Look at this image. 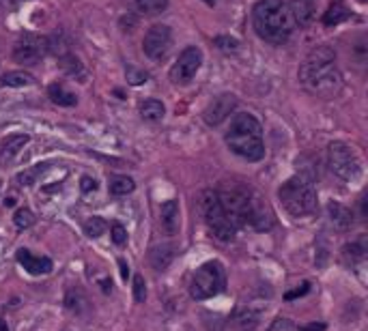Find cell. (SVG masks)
I'll return each mask as SVG.
<instances>
[{
  "instance_id": "12",
  "label": "cell",
  "mask_w": 368,
  "mask_h": 331,
  "mask_svg": "<svg viewBox=\"0 0 368 331\" xmlns=\"http://www.w3.org/2000/svg\"><path fill=\"white\" fill-rule=\"evenodd\" d=\"M237 108V97L233 93H222L218 97H214L207 108L202 110V118L209 127H218L220 123H224Z\"/></svg>"
},
{
  "instance_id": "31",
  "label": "cell",
  "mask_w": 368,
  "mask_h": 331,
  "mask_svg": "<svg viewBox=\"0 0 368 331\" xmlns=\"http://www.w3.org/2000/svg\"><path fill=\"white\" fill-rule=\"evenodd\" d=\"M125 77H128L130 85L138 87V85H145V82L149 80V73H147V71H140V69H136V67H128V69H125Z\"/></svg>"
},
{
  "instance_id": "25",
  "label": "cell",
  "mask_w": 368,
  "mask_h": 331,
  "mask_svg": "<svg viewBox=\"0 0 368 331\" xmlns=\"http://www.w3.org/2000/svg\"><path fill=\"white\" fill-rule=\"evenodd\" d=\"M134 189H136V183L130 177H112L110 179V194L112 196H128Z\"/></svg>"
},
{
  "instance_id": "40",
  "label": "cell",
  "mask_w": 368,
  "mask_h": 331,
  "mask_svg": "<svg viewBox=\"0 0 368 331\" xmlns=\"http://www.w3.org/2000/svg\"><path fill=\"white\" fill-rule=\"evenodd\" d=\"M204 3H207V5H216V3H218V0H204Z\"/></svg>"
},
{
  "instance_id": "21",
  "label": "cell",
  "mask_w": 368,
  "mask_h": 331,
  "mask_svg": "<svg viewBox=\"0 0 368 331\" xmlns=\"http://www.w3.org/2000/svg\"><path fill=\"white\" fill-rule=\"evenodd\" d=\"M138 112L145 120H159L164 114H166V108L159 99H145L140 106H138Z\"/></svg>"
},
{
  "instance_id": "20",
  "label": "cell",
  "mask_w": 368,
  "mask_h": 331,
  "mask_svg": "<svg viewBox=\"0 0 368 331\" xmlns=\"http://www.w3.org/2000/svg\"><path fill=\"white\" fill-rule=\"evenodd\" d=\"M173 256H175V247H173V245H157V247H153L151 254H149L151 265H153V269H157V271L166 269V267L171 265Z\"/></svg>"
},
{
  "instance_id": "1",
  "label": "cell",
  "mask_w": 368,
  "mask_h": 331,
  "mask_svg": "<svg viewBox=\"0 0 368 331\" xmlns=\"http://www.w3.org/2000/svg\"><path fill=\"white\" fill-rule=\"evenodd\" d=\"M300 82L317 97H336L343 91V73L336 67V52L327 46L314 48L300 65Z\"/></svg>"
},
{
  "instance_id": "14",
  "label": "cell",
  "mask_w": 368,
  "mask_h": 331,
  "mask_svg": "<svg viewBox=\"0 0 368 331\" xmlns=\"http://www.w3.org/2000/svg\"><path fill=\"white\" fill-rule=\"evenodd\" d=\"M16 258H18V263L30 273V275H46V273H50L52 271V261L48 258V256H35L32 252H28V250H18V254H16Z\"/></svg>"
},
{
  "instance_id": "28",
  "label": "cell",
  "mask_w": 368,
  "mask_h": 331,
  "mask_svg": "<svg viewBox=\"0 0 368 331\" xmlns=\"http://www.w3.org/2000/svg\"><path fill=\"white\" fill-rule=\"evenodd\" d=\"M46 170H48V163H39V166H35V168H30V170L18 175V183H20V185H32L35 179H37L41 173H46Z\"/></svg>"
},
{
  "instance_id": "10",
  "label": "cell",
  "mask_w": 368,
  "mask_h": 331,
  "mask_svg": "<svg viewBox=\"0 0 368 331\" xmlns=\"http://www.w3.org/2000/svg\"><path fill=\"white\" fill-rule=\"evenodd\" d=\"M200 65H202V52H200V48L190 46V48H185L179 54L177 63L173 65L171 80L175 82V85H188V82L198 73Z\"/></svg>"
},
{
  "instance_id": "34",
  "label": "cell",
  "mask_w": 368,
  "mask_h": 331,
  "mask_svg": "<svg viewBox=\"0 0 368 331\" xmlns=\"http://www.w3.org/2000/svg\"><path fill=\"white\" fill-rule=\"evenodd\" d=\"M216 46L224 52H237V48H239L237 39H233V37H216Z\"/></svg>"
},
{
  "instance_id": "17",
  "label": "cell",
  "mask_w": 368,
  "mask_h": 331,
  "mask_svg": "<svg viewBox=\"0 0 368 331\" xmlns=\"http://www.w3.org/2000/svg\"><path fill=\"white\" fill-rule=\"evenodd\" d=\"M327 213H330V222H332V226L336 230H341V232L351 230V226H353V213H351V209H347L345 204L330 202V204H327Z\"/></svg>"
},
{
  "instance_id": "11",
  "label": "cell",
  "mask_w": 368,
  "mask_h": 331,
  "mask_svg": "<svg viewBox=\"0 0 368 331\" xmlns=\"http://www.w3.org/2000/svg\"><path fill=\"white\" fill-rule=\"evenodd\" d=\"M46 52H48V39H41L37 35H24L13 48V58L20 65H37Z\"/></svg>"
},
{
  "instance_id": "15",
  "label": "cell",
  "mask_w": 368,
  "mask_h": 331,
  "mask_svg": "<svg viewBox=\"0 0 368 331\" xmlns=\"http://www.w3.org/2000/svg\"><path fill=\"white\" fill-rule=\"evenodd\" d=\"M28 140L30 138L26 134H11V136H7L3 142H0V166L9 163L28 144Z\"/></svg>"
},
{
  "instance_id": "16",
  "label": "cell",
  "mask_w": 368,
  "mask_h": 331,
  "mask_svg": "<svg viewBox=\"0 0 368 331\" xmlns=\"http://www.w3.org/2000/svg\"><path fill=\"white\" fill-rule=\"evenodd\" d=\"M289 13L300 28H308L314 20V0H291Z\"/></svg>"
},
{
  "instance_id": "26",
  "label": "cell",
  "mask_w": 368,
  "mask_h": 331,
  "mask_svg": "<svg viewBox=\"0 0 368 331\" xmlns=\"http://www.w3.org/2000/svg\"><path fill=\"white\" fill-rule=\"evenodd\" d=\"M106 228H108V224H106L102 218H97V216L89 218V220L85 222V235H87V237H91V239L102 237V235L106 232Z\"/></svg>"
},
{
  "instance_id": "13",
  "label": "cell",
  "mask_w": 368,
  "mask_h": 331,
  "mask_svg": "<svg viewBox=\"0 0 368 331\" xmlns=\"http://www.w3.org/2000/svg\"><path fill=\"white\" fill-rule=\"evenodd\" d=\"M159 226L168 237L177 235L181 228V209L179 200H166L159 206Z\"/></svg>"
},
{
  "instance_id": "35",
  "label": "cell",
  "mask_w": 368,
  "mask_h": 331,
  "mask_svg": "<svg viewBox=\"0 0 368 331\" xmlns=\"http://www.w3.org/2000/svg\"><path fill=\"white\" fill-rule=\"evenodd\" d=\"M97 189V181L91 179V177H82V192L89 194V192H95Z\"/></svg>"
},
{
  "instance_id": "29",
  "label": "cell",
  "mask_w": 368,
  "mask_h": 331,
  "mask_svg": "<svg viewBox=\"0 0 368 331\" xmlns=\"http://www.w3.org/2000/svg\"><path fill=\"white\" fill-rule=\"evenodd\" d=\"M13 222H16V226H18L20 230H24V228H30V226H32L35 216H32L30 209H26V206H24V209H18V211H16Z\"/></svg>"
},
{
  "instance_id": "6",
  "label": "cell",
  "mask_w": 368,
  "mask_h": 331,
  "mask_svg": "<svg viewBox=\"0 0 368 331\" xmlns=\"http://www.w3.org/2000/svg\"><path fill=\"white\" fill-rule=\"evenodd\" d=\"M200 213H202V220H204V224H207L209 232L216 239H220L224 243L235 239L237 228L228 222V218H226V213L222 209V204H220L218 192H211V189L202 192V196H200Z\"/></svg>"
},
{
  "instance_id": "9",
  "label": "cell",
  "mask_w": 368,
  "mask_h": 331,
  "mask_svg": "<svg viewBox=\"0 0 368 331\" xmlns=\"http://www.w3.org/2000/svg\"><path fill=\"white\" fill-rule=\"evenodd\" d=\"M171 48H173V32L168 26L155 24L147 30V35L142 39V50L151 61H155V63L164 61L171 54Z\"/></svg>"
},
{
  "instance_id": "30",
  "label": "cell",
  "mask_w": 368,
  "mask_h": 331,
  "mask_svg": "<svg viewBox=\"0 0 368 331\" xmlns=\"http://www.w3.org/2000/svg\"><path fill=\"white\" fill-rule=\"evenodd\" d=\"M267 331H298V327H295V323H293L291 318H286V316H276Z\"/></svg>"
},
{
  "instance_id": "23",
  "label": "cell",
  "mask_w": 368,
  "mask_h": 331,
  "mask_svg": "<svg viewBox=\"0 0 368 331\" xmlns=\"http://www.w3.org/2000/svg\"><path fill=\"white\" fill-rule=\"evenodd\" d=\"M32 82V75L26 71H9L7 75H3L0 80V87H7V89H20V87H28Z\"/></svg>"
},
{
  "instance_id": "8",
  "label": "cell",
  "mask_w": 368,
  "mask_h": 331,
  "mask_svg": "<svg viewBox=\"0 0 368 331\" xmlns=\"http://www.w3.org/2000/svg\"><path fill=\"white\" fill-rule=\"evenodd\" d=\"M327 163L330 170L343 181H355L360 177V159L353 149L345 142H332L327 149Z\"/></svg>"
},
{
  "instance_id": "5",
  "label": "cell",
  "mask_w": 368,
  "mask_h": 331,
  "mask_svg": "<svg viewBox=\"0 0 368 331\" xmlns=\"http://www.w3.org/2000/svg\"><path fill=\"white\" fill-rule=\"evenodd\" d=\"M226 288V271L220 261H209L200 265L190 280V295L196 301H207L220 295Z\"/></svg>"
},
{
  "instance_id": "38",
  "label": "cell",
  "mask_w": 368,
  "mask_h": 331,
  "mask_svg": "<svg viewBox=\"0 0 368 331\" xmlns=\"http://www.w3.org/2000/svg\"><path fill=\"white\" fill-rule=\"evenodd\" d=\"M118 267H121V275H123V277H128V275H130V267L125 265V261H123V258L118 261Z\"/></svg>"
},
{
  "instance_id": "7",
  "label": "cell",
  "mask_w": 368,
  "mask_h": 331,
  "mask_svg": "<svg viewBox=\"0 0 368 331\" xmlns=\"http://www.w3.org/2000/svg\"><path fill=\"white\" fill-rule=\"evenodd\" d=\"M220 204L228 218V222L235 228H241L248 224L250 211H252V194L243 187H231L224 192H218Z\"/></svg>"
},
{
  "instance_id": "32",
  "label": "cell",
  "mask_w": 368,
  "mask_h": 331,
  "mask_svg": "<svg viewBox=\"0 0 368 331\" xmlns=\"http://www.w3.org/2000/svg\"><path fill=\"white\" fill-rule=\"evenodd\" d=\"M134 299L138 304H142L147 299V284H145V277L142 275H136L134 277Z\"/></svg>"
},
{
  "instance_id": "22",
  "label": "cell",
  "mask_w": 368,
  "mask_h": 331,
  "mask_svg": "<svg viewBox=\"0 0 368 331\" xmlns=\"http://www.w3.org/2000/svg\"><path fill=\"white\" fill-rule=\"evenodd\" d=\"M48 95H50V99H52L56 106H63V108H71V106H75V101H78V97H75L71 91H67L63 85H52V87L48 89Z\"/></svg>"
},
{
  "instance_id": "27",
  "label": "cell",
  "mask_w": 368,
  "mask_h": 331,
  "mask_svg": "<svg viewBox=\"0 0 368 331\" xmlns=\"http://www.w3.org/2000/svg\"><path fill=\"white\" fill-rule=\"evenodd\" d=\"M61 67H63V71L69 73V75H82V63H80V58L73 56V54L61 56Z\"/></svg>"
},
{
  "instance_id": "36",
  "label": "cell",
  "mask_w": 368,
  "mask_h": 331,
  "mask_svg": "<svg viewBox=\"0 0 368 331\" xmlns=\"http://www.w3.org/2000/svg\"><path fill=\"white\" fill-rule=\"evenodd\" d=\"M308 291H310V284H308V282H304V284H302V288H298V291H293V293H286V299L291 301V299H295V297H302V295H306Z\"/></svg>"
},
{
  "instance_id": "4",
  "label": "cell",
  "mask_w": 368,
  "mask_h": 331,
  "mask_svg": "<svg viewBox=\"0 0 368 331\" xmlns=\"http://www.w3.org/2000/svg\"><path fill=\"white\" fill-rule=\"evenodd\" d=\"M278 198L286 213H291L293 218L310 216L317 209V189L312 181L304 175L291 177L286 183H282L278 189Z\"/></svg>"
},
{
  "instance_id": "3",
  "label": "cell",
  "mask_w": 368,
  "mask_h": 331,
  "mask_svg": "<svg viewBox=\"0 0 368 331\" xmlns=\"http://www.w3.org/2000/svg\"><path fill=\"white\" fill-rule=\"evenodd\" d=\"M257 35L274 46H282L293 32V20L282 0H259L252 11Z\"/></svg>"
},
{
  "instance_id": "19",
  "label": "cell",
  "mask_w": 368,
  "mask_h": 331,
  "mask_svg": "<svg viewBox=\"0 0 368 331\" xmlns=\"http://www.w3.org/2000/svg\"><path fill=\"white\" fill-rule=\"evenodd\" d=\"M349 18H351V11L343 0H332L330 7H327V11H325V15H323V24L325 26H338L341 22H345Z\"/></svg>"
},
{
  "instance_id": "37",
  "label": "cell",
  "mask_w": 368,
  "mask_h": 331,
  "mask_svg": "<svg viewBox=\"0 0 368 331\" xmlns=\"http://www.w3.org/2000/svg\"><path fill=\"white\" fill-rule=\"evenodd\" d=\"M300 331H325V325H323V323H314V325L300 327Z\"/></svg>"
},
{
  "instance_id": "24",
  "label": "cell",
  "mask_w": 368,
  "mask_h": 331,
  "mask_svg": "<svg viewBox=\"0 0 368 331\" xmlns=\"http://www.w3.org/2000/svg\"><path fill=\"white\" fill-rule=\"evenodd\" d=\"M136 9L145 15H159L168 9V0H136Z\"/></svg>"
},
{
  "instance_id": "2",
  "label": "cell",
  "mask_w": 368,
  "mask_h": 331,
  "mask_svg": "<svg viewBox=\"0 0 368 331\" xmlns=\"http://www.w3.org/2000/svg\"><path fill=\"white\" fill-rule=\"evenodd\" d=\"M224 140L228 149L245 161H261L265 157L261 123L250 112H239L233 116Z\"/></svg>"
},
{
  "instance_id": "18",
  "label": "cell",
  "mask_w": 368,
  "mask_h": 331,
  "mask_svg": "<svg viewBox=\"0 0 368 331\" xmlns=\"http://www.w3.org/2000/svg\"><path fill=\"white\" fill-rule=\"evenodd\" d=\"M366 254H368V239H366V235H360L355 241H351V243H347L343 247V261L347 265L362 263L366 258Z\"/></svg>"
},
{
  "instance_id": "33",
  "label": "cell",
  "mask_w": 368,
  "mask_h": 331,
  "mask_svg": "<svg viewBox=\"0 0 368 331\" xmlns=\"http://www.w3.org/2000/svg\"><path fill=\"white\" fill-rule=\"evenodd\" d=\"M110 235H112V241L116 243V245H125V241H128V230L123 228L121 224H112L110 226Z\"/></svg>"
},
{
  "instance_id": "39",
  "label": "cell",
  "mask_w": 368,
  "mask_h": 331,
  "mask_svg": "<svg viewBox=\"0 0 368 331\" xmlns=\"http://www.w3.org/2000/svg\"><path fill=\"white\" fill-rule=\"evenodd\" d=\"M0 331H7V325L3 320H0Z\"/></svg>"
}]
</instances>
